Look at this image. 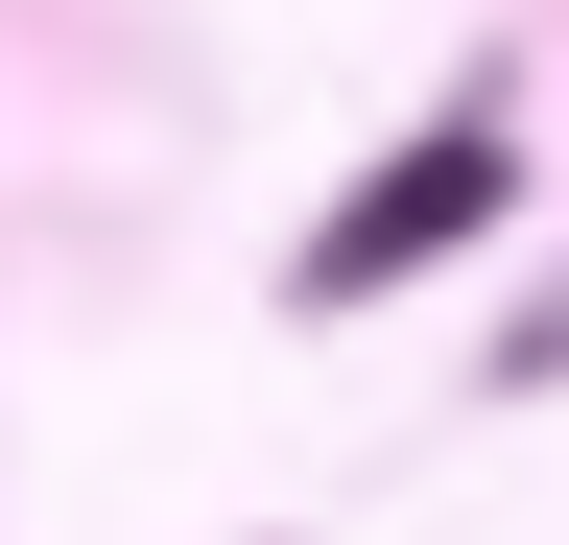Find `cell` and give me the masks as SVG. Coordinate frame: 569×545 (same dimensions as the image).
I'll return each mask as SVG.
<instances>
[{"mask_svg": "<svg viewBox=\"0 0 569 545\" xmlns=\"http://www.w3.org/2000/svg\"><path fill=\"white\" fill-rule=\"evenodd\" d=\"M498 190H522V166H498V119H451V143H403V166H356L332 238H309V309H380L403 261H451V238L498 214Z\"/></svg>", "mask_w": 569, "mask_h": 545, "instance_id": "1", "label": "cell"}]
</instances>
